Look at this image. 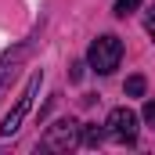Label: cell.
<instances>
[{
	"label": "cell",
	"instance_id": "1",
	"mask_svg": "<svg viewBox=\"0 0 155 155\" xmlns=\"http://www.w3.org/2000/svg\"><path fill=\"white\" fill-rule=\"evenodd\" d=\"M119 61H123V40L112 36V33H105V36H97L90 43V51H87V65L97 72V76H108V72H116Z\"/></svg>",
	"mask_w": 155,
	"mask_h": 155
},
{
	"label": "cell",
	"instance_id": "2",
	"mask_svg": "<svg viewBox=\"0 0 155 155\" xmlns=\"http://www.w3.org/2000/svg\"><path fill=\"white\" fill-rule=\"evenodd\" d=\"M40 83H43V72H33V76L25 79V87H22V94H18V101H15V108L4 116V123H0V134L4 137H15L18 130H22V123H25V116H29V108H33V97H36Z\"/></svg>",
	"mask_w": 155,
	"mask_h": 155
},
{
	"label": "cell",
	"instance_id": "10",
	"mask_svg": "<svg viewBox=\"0 0 155 155\" xmlns=\"http://www.w3.org/2000/svg\"><path fill=\"white\" fill-rule=\"evenodd\" d=\"M144 29H148V36L155 40V4L148 7V18H144Z\"/></svg>",
	"mask_w": 155,
	"mask_h": 155
},
{
	"label": "cell",
	"instance_id": "6",
	"mask_svg": "<svg viewBox=\"0 0 155 155\" xmlns=\"http://www.w3.org/2000/svg\"><path fill=\"white\" fill-rule=\"evenodd\" d=\"M79 137H83V144H87V148H97V144L108 137V130H105V126H97V123H87V126L79 130Z\"/></svg>",
	"mask_w": 155,
	"mask_h": 155
},
{
	"label": "cell",
	"instance_id": "5",
	"mask_svg": "<svg viewBox=\"0 0 155 155\" xmlns=\"http://www.w3.org/2000/svg\"><path fill=\"white\" fill-rule=\"evenodd\" d=\"M105 130H108V137H116L123 144H134L137 141V116L123 105V108H112L108 119H105Z\"/></svg>",
	"mask_w": 155,
	"mask_h": 155
},
{
	"label": "cell",
	"instance_id": "8",
	"mask_svg": "<svg viewBox=\"0 0 155 155\" xmlns=\"http://www.w3.org/2000/svg\"><path fill=\"white\" fill-rule=\"evenodd\" d=\"M137 7H141V0H116V7H112V11H116L119 18H126V15H134Z\"/></svg>",
	"mask_w": 155,
	"mask_h": 155
},
{
	"label": "cell",
	"instance_id": "11",
	"mask_svg": "<svg viewBox=\"0 0 155 155\" xmlns=\"http://www.w3.org/2000/svg\"><path fill=\"white\" fill-rule=\"evenodd\" d=\"M144 123L155 130V101H148V105H144Z\"/></svg>",
	"mask_w": 155,
	"mask_h": 155
},
{
	"label": "cell",
	"instance_id": "3",
	"mask_svg": "<svg viewBox=\"0 0 155 155\" xmlns=\"http://www.w3.org/2000/svg\"><path fill=\"white\" fill-rule=\"evenodd\" d=\"M36 43H40V40H36V33H33V36L18 40L11 51H4V58H0V97L11 90V83H15V76H18V69L29 61V54H33Z\"/></svg>",
	"mask_w": 155,
	"mask_h": 155
},
{
	"label": "cell",
	"instance_id": "4",
	"mask_svg": "<svg viewBox=\"0 0 155 155\" xmlns=\"http://www.w3.org/2000/svg\"><path fill=\"white\" fill-rule=\"evenodd\" d=\"M79 130H83V126H79L76 119H58V123H51V126L43 130L40 148H43V152H72L79 141H83Z\"/></svg>",
	"mask_w": 155,
	"mask_h": 155
},
{
	"label": "cell",
	"instance_id": "9",
	"mask_svg": "<svg viewBox=\"0 0 155 155\" xmlns=\"http://www.w3.org/2000/svg\"><path fill=\"white\" fill-rule=\"evenodd\" d=\"M69 79H72V83L83 79V61H72V65H69Z\"/></svg>",
	"mask_w": 155,
	"mask_h": 155
},
{
	"label": "cell",
	"instance_id": "7",
	"mask_svg": "<svg viewBox=\"0 0 155 155\" xmlns=\"http://www.w3.org/2000/svg\"><path fill=\"white\" fill-rule=\"evenodd\" d=\"M144 90H148V79L144 76H130L126 79V94L130 97H144Z\"/></svg>",
	"mask_w": 155,
	"mask_h": 155
}]
</instances>
